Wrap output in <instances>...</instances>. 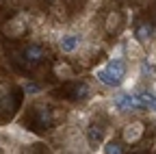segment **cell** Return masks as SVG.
<instances>
[{"mask_svg": "<svg viewBox=\"0 0 156 154\" xmlns=\"http://www.w3.org/2000/svg\"><path fill=\"white\" fill-rule=\"evenodd\" d=\"M93 78L108 89H119L128 78V61L124 56L122 59H108L104 65L93 70Z\"/></svg>", "mask_w": 156, "mask_h": 154, "instance_id": "1", "label": "cell"}, {"mask_svg": "<svg viewBox=\"0 0 156 154\" xmlns=\"http://www.w3.org/2000/svg\"><path fill=\"white\" fill-rule=\"evenodd\" d=\"M145 134V124L141 120H132V122H126L124 128H122V141L126 145H136Z\"/></svg>", "mask_w": 156, "mask_h": 154, "instance_id": "2", "label": "cell"}, {"mask_svg": "<svg viewBox=\"0 0 156 154\" xmlns=\"http://www.w3.org/2000/svg\"><path fill=\"white\" fill-rule=\"evenodd\" d=\"M26 30H28V22L24 15H15L2 24V35L9 37V39H22Z\"/></svg>", "mask_w": 156, "mask_h": 154, "instance_id": "3", "label": "cell"}, {"mask_svg": "<svg viewBox=\"0 0 156 154\" xmlns=\"http://www.w3.org/2000/svg\"><path fill=\"white\" fill-rule=\"evenodd\" d=\"M83 134H85V139H87V143H89V148H91V150L102 148V145H104V141H106V126L95 124V122H89V124L85 126Z\"/></svg>", "mask_w": 156, "mask_h": 154, "instance_id": "4", "label": "cell"}, {"mask_svg": "<svg viewBox=\"0 0 156 154\" xmlns=\"http://www.w3.org/2000/svg\"><path fill=\"white\" fill-rule=\"evenodd\" d=\"M124 56L126 61H132V63H141L145 56H147V50L141 41L134 39V35H128L126 41H124Z\"/></svg>", "mask_w": 156, "mask_h": 154, "instance_id": "5", "label": "cell"}, {"mask_svg": "<svg viewBox=\"0 0 156 154\" xmlns=\"http://www.w3.org/2000/svg\"><path fill=\"white\" fill-rule=\"evenodd\" d=\"M58 50H61L63 54H76L78 50L83 48V37L78 33H72V30H65L58 35Z\"/></svg>", "mask_w": 156, "mask_h": 154, "instance_id": "6", "label": "cell"}, {"mask_svg": "<svg viewBox=\"0 0 156 154\" xmlns=\"http://www.w3.org/2000/svg\"><path fill=\"white\" fill-rule=\"evenodd\" d=\"M65 150H67V154H91V148L85 139V134H80V132H72L65 139Z\"/></svg>", "mask_w": 156, "mask_h": 154, "instance_id": "7", "label": "cell"}, {"mask_svg": "<svg viewBox=\"0 0 156 154\" xmlns=\"http://www.w3.org/2000/svg\"><path fill=\"white\" fill-rule=\"evenodd\" d=\"M22 56H24V61H26L28 65H39V63L44 61V56H46V50H44V46H41V44L30 41V44H26V46H24Z\"/></svg>", "mask_w": 156, "mask_h": 154, "instance_id": "8", "label": "cell"}, {"mask_svg": "<svg viewBox=\"0 0 156 154\" xmlns=\"http://www.w3.org/2000/svg\"><path fill=\"white\" fill-rule=\"evenodd\" d=\"M5 134H7V137L13 141V143H33L35 141V134H30L28 130H24L22 126H17V124H13V126H9V128H5Z\"/></svg>", "mask_w": 156, "mask_h": 154, "instance_id": "9", "label": "cell"}, {"mask_svg": "<svg viewBox=\"0 0 156 154\" xmlns=\"http://www.w3.org/2000/svg\"><path fill=\"white\" fill-rule=\"evenodd\" d=\"M124 28V13L122 11H108L106 13V20H104V30L108 35H119Z\"/></svg>", "mask_w": 156, "mask_h": 154, "instance_id": "10", "label": "cell"}, {"mask_svg": "<svg viewBox=\"0 0 156 154\" xmlns=\"http://www.w3.org/2000/svg\"><path fill=\"white\" fill-rule=\"evenodd\" d=\"M35 122L39 128H52L54 122H52V109L46 106V104H37L35 109Z\"/></svg>", "mask_w": 156, "mask_h": 154, "instance_id": "11", "label": "cell"}, {"mask_svg": "<svg viewBox=\"0 0 156 154\" xmlns=\"http://www.w3.org/2000/svg\"><path fill=\"white\" fill-rule=\"evenodd\" d=\"M152 35H154V26L150 22H139L136 24V28H134V39L136 41H141L145 46V44L152 41Z\"/></svg>", "mask_w": 156, "mask_h": 154, "instance_id": "12", "label": "cell"}, {"mask_svg": "<svg viewBox=\"0 0 156 154\" xmlns=\"http://www.w3.org/2000/svg\"><path fill=\"white\" fill-rule=\"evenodd\" d=\"M52 72H54V76L58 81H72L74 78V67L67 63V61H58L54 67H52Z\"/></svg>", "mask_w": 156, "mask_h": 154, "instance_id": "13", "label": "cell"}, {"mask_svg": "<svg viewBox=\"0 0 156 154\" xmlns=\"http://www.w3.org/2000/svg\"><path fill=\"white\" fill-rule=\"evenodd\" d=\"M74 98L80 100V102L91 100V98H93V87H91V83H87V81H80V83H78V85L74 87Z\"/></svg>", "mask_w": 156, "mask_h": 154, "instance_id": "14", "label": "cell"}, {"mask_svg": "<svg viewBox=\"0 0 156 154\" xmlns=\"http://www.w3.org/2000/svg\"><path fill=\"white\" fill-rule=\"evenodd\" d=\"M100 150H102V154H126V148H124V143L115 141V139H111V141H104V145H102Z\"/></svg>", "mask_w": 156, "mask_h": 154, "instance_id": "15", "label": "cell"}, {"mask_svg": "<svg viewBox=\"0 0 156 154\" xmlns=\"http://www.w3.org/2000/svg\"><path fill=\"white\" fill-rule=\"evenodd\" d=\"M24 93L30 95V98H35V95L41 93V85H37V83H26V85H24Z\"/></svg>", "mask_w": 156, "mask_h": 154, "instance_id": "16", "label": "cell"}, {"mask_svg": "<svg viewBox=\"0 0 156 154\" xmlns=\"http://www.w3.org/2000/svg\"><path fill=\"white\" fill-rule=\"evenodd\" d=\"M147 91L154 95V98H156V74H152L150 76V85H147Z\"/></svg>", "mask_w": 156, "mask_h": 154, "instance_id": "17", "label": "cell"}, {"mask_svg": "<svg viewBox=\"0 0 156 154\" xmlns=\"http://www.w3.org/2000/svg\"><path fill=\"white\" fill-rule=\"evenodd\" d=\"M0 143H2V137H0Z\"/></svg>", "mask_w": 156, "mask_h": 154, "instance_id": "18", "label": "cell"}]
</instances>
